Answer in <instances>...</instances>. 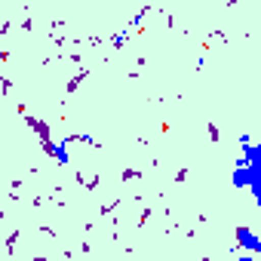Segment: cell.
Returning <instances> with one entry per match:
<instances>
[{"mask_svg": "<svg viewBox=\"0 0 261 261\" xmlns=\"http://www.w3.org/2000/svg\"><path fill=\"white\" fill-rule=\"evenodd\" d=\"M237 240H240V246H243V249H249L252 255H255V252H261V237H258L252 227H237Z\"/></svg>", "mask_w": 261, "mask_h": 261, "instance_id": "1", "label": "cell"}]
</instances>
